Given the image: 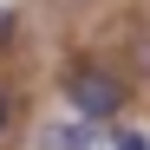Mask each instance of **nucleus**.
<instances>
[{"label": "nucleus", "instance_id": "nucleus-3", "mask_svg": "<svg viewBox=\"0 0 150 150\" xmlns=\"http://www.w3.org/2000/svg\"><path fill=\"white\" fill-rule=\"evenodd\" d=\"M111 150H150V137H144V131H117V137H111Z\"/></svg>", "mask_w": 150, "mask_h": 150}, {"label": "nucleus", "instance_id": "nucleus-6", "mask_svg": "<svg viewBox=\"0 0 150 150\" xmlns=\"http://www.w3.org/2000/svg\"><path fill=\"white\" fill-rule=\"evenodd\" d=\"M52 7H65V0H52Z\"/></svg>", "mask_w": 150, "mask_h": 150}, {"label": "nucleus", "instance_id": "nucleus-5", "mask_svg": "<svg viewBox=\"0 0 150 150\" xmlns=\"http://www.w3.org/2000/svg\"><path fill=\"white\" fill-rule=\"evenodd\" d=\"M131 59H137V72H150V33H144V39L131 46Z\"/></svg>", "mask_w": 150, "mask_h": 150}, {"label": "nucleus", "instance_id": "nucleus-2", "mask_svg": "<svg viewBox=\"0 0 150 150\" xmlns=\"http://www.w3.org/2000/svg\"><path fill=\"white\" fill-rule=\"evenodd\" d=\"M98 144H105V137H98V124L79 117V111H72V117H52V124L39 131V150H98Z\"/></svg>", "mask_w": 150, "mask_h": 150}, {"label": "nucleus", "instance_id": "nucleus-4", "mask_svg": "<svg viewBox=\"0 0 150 150\" xmlns=\"http://www.w3.org/2000/svg\"><path fill=\"white\" fill-rule=\"evenodd\" d=\"M7 131H13V91L0 85V144H7Z\"/></svg>", "mask_w": 150, "mask_h": 150}, {"label": "nucleus", "instance_id": "nucleus-1", "mask_svg": "<svg viewBox=\"0 0 150 150\" xmlns=\"http://www.w3.org/2000/svg\"><path fill=\"white\" fill-rule=\"evenodd\" d=\"M59 91H65V105L79 117L111 124V117H124V105H131V72H117L111 59H72L59 72Z\"/></svg>", "mask_w": 150, "mask_h": 150}]
</instances>
